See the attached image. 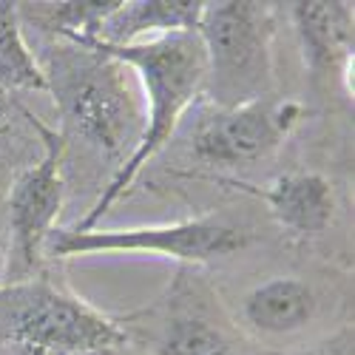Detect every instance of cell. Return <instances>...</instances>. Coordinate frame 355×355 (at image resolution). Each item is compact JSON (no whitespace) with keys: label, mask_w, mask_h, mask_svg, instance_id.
<instances>
[{"label":"cell","mask_w":355,"mask_h":355,"mask_svg":"<svg viewBox=\"0 0 355 355\" xmlns=\"http://www.w3.org/2000/svg\"><path fill=\"white\" fill-rule=\"evenodd\" d=\"M35 57L57 105L60 125L54 131L66 145V157L80 151L114 176L145 131V111L128 66L100 49L54 37H46Z\"/></svg>","instance_id":"obj_1"},{"label":"cell","mask_w":355,"mask_h":355,"mask_svg":"<svg viewBox=\"0 0 355 355\" xmlns=\"http://www.w3.org/2000/svg\"><path fill=\"white\" fill-rule=\"evenodd\" d=\"M77 43L100 49L116 57L120 63H125L128 69H134L148 97V108H151L145 114V131L137 151L100 188V196L94 199L92 211L74 225V230H92L131 191L142 168L176 137L185 111L205 94V49L196 32L165 35L131 46H108L100 40H77Z\"/></svg>","instance_id":"obj_2"},{"label":"cell","mask_w":355,"mask_h":355,"mask_svg":"<svg viewBox=\"0 0 355 355\" xmlns=\"http://www.w3.org/2000/svg\"><path fill=\"white\" fill-rule=\"evenodd\" d=\"M0 355H145L123 315L77 295L63 276L0 284Z\"/></svg>","instance_id":"obj_3"},{"label":"cell","mask_w":355,"mask_h":355,"mask_svg":"<svg viewBox=\"0 0 355 355\" xmlns=\"http://www.w3.org/2000/svg\"><path fill=\"white\" fill-rule=\"evenodd\" d=\"M196 35L205 49V94L211 105H242L273 97L276 3H205Z\"/></svg>","instance_id":"obj_4"},{"label":"cell","mask_w":355,"mask_h":355,"mask_svg":"<svg viewBox=\"0 0 355 355\" xmlns=\"http://www.w3.org/2000/svg\"><path fill=\"white\" fill-rule=\"evenodd\" d=\"M123 321L145 355H259L199 268L180 264L159 299Z\"/></svg>","instance_id":"obj_5"},{"label":"cell","mask_w":355,"mask_h":355,"mask_svg":"<svg viewBox=\"0 0 355 355\" xmlns=\"http://www.w3.org/2000/svg\"><path fill=\"white\" fill-rule=\"evenodd\" d=\"M250 239L253 233L225 214H202L168 225H142L125 230L57 227L46 242V261H63L97 253H154L180 261L185 268L202 270L205 264L239 256L250 245Z\"/></svg>","instance_id":"obj_6"},{"label":"cell","mask_w":355,"mask_h":355,"mask_svg":"<svg viewBox=\"0 0 355 355\" xmlns=\"http://www.w3.org/2000/svg\"><path fill=\"white\" fill-rule=\"evenodd\" d=\"M26 125L37 134L43 157L23 168L3 202L6 211V273L3 284H17L40 276L46 261V242L57 230L66 205V145L51 125L26 105Z\"/></svg>","instance_id":"obj_7"},{"label":"cell","mask_w":355,"mask_h":355,"mask_svg":"<svg viewBox=\"0 0 355 355\" xmlns=\"http://www.w3.org/2000/svg\"><path fill=\"white\" fill-rule=\"evenodd\" d=\"M310 116L302 100L261 97L242 105L205 103L185 131L191 157L216 171L248 168L273 157Z\"/></svg>","instance_id":"obj_8"},{"label":"cell","mask_w":355,"mask_h":355,"mask_svg":"<svg viewBox=\"0 0 355 355\" xmlns=\"http://www.w3.org/2000/svg\"><path fill=\"white\" fill-rule=\"evenodd\" d=\"M290 20L313 85H318L324 94L352 100V3L344 0L290 3Z\"/></svg>","instance_id":"obj_9"},{"label":"cell","mask_w":355,"mask_h":355,"mask_svg":"<svg viewBox=\"0 0 355 355\" xmlns=\"http://www.w3.org/2000/svg\"><path fill=\"white\" fill-rule=\"evenodd\" d=\"M211 185H230L245 193H253L268 205L276 225L299 242H313L327 236L338 214V193L330 176L318 171H284L270 185L256 188L250 182L233 180V176H196Z\"/></svg>","instance_id":"obj_10"},{"label":"cell","mask_w":355,"mask_h":355,"mask_svg":"<svg viewBox=\"0 0 355 355\" xmlns=\"http://www.w3.org/2000/svg\"><path fill=\"white\" fill-rule=\"evenodd\" d=\"M321 307L324 295L313 279L282 273L253 284L239 299V310L230 315L248 338L284 341L307 333L321 318Z\"/></svg>","instance_id":"obj_11"},{"label":"cell","mask_w":355,"mask_h":355,"mask_svg":"<svg viewBox=\"0 0 355 355\" xmlns=\"http://www.w3.org/2000/svg\"><path fill=\"white\" fill-rule=\"evenodd\" d=\"M205 0H131L116 3V9L103 20L100 35L92 40L108 46H131L165 35L196 32Z\"/></svg>","instance_id":"obj_12"},{"label":"cell","mask_w":355,"mask_h":355,"mask_svg":"<svg viewBox=\"0 0 355 355\" xmlns=\"http://www.w3.org/2000/svg\"><path fill=\"white\" fill-rule=\"evenodd\" d=\"M120 0H66V3H17L23 26H35L37 35L54 40H92L100 35L103 20Z\"/></svg>","instance_id":"obj_13"},{"label":"cell","mask_w":355,"mask_h":355,"mask_svg":"<svg viewBox=\"0 0 355 355\" xmlns=\"http://www.w3.org/2000/svg\"><path fill=\"white\" fill-rule=\"evenodd\" d=\"M0 92H46V77L23 37L17 3L0 0Z\"/></svg>","instance_id":"obj_14"},{"label":"cell","mask_w":355,"mask_h":355,"mask_svg":"<svg viewBox=\"0 0 355 355\" xmlns=\"http://www.w3.org/2000/svg\"><path fill=\"white\" fill-rule=\"evenodd\" d=\"M23 111H26V105L20 100L0 92V154L12 151V137H17L20 125H26Z\"/></svg>","instance_id":"obj_15"},{"label":"cell","mask_w":355,"mask_h":355,"mask_svg":"<svg viewBox=\"0 0 355 355\" xmlns=\"http://www.w3.org/2000/svg\"><path fill=\"white\" fill-rule=\"evenodd\" d=\"M299 355H352V330H349V324H344V327L330 336L327 341H321Z\"/></svg>","instance_id":"obj_16"},{"label":"cell","mask_w":355,"mask_h":355,"mask_svg":"<svg viewBox=\"0 0 355 355\" xmlns=\"http://www.w3.org/2000/svg\"><path fill=\"white\" fill-rule=\"evenodd\" d=\"M3 273H6V211L0 205V284H3Z\"/></svg>","instance_id":"obj_17"}]
</instances>
